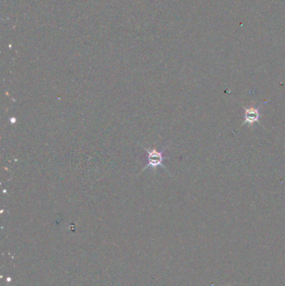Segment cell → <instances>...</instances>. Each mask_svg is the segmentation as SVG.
<instances>
[{"label": "cell", "instance_id": "6da1fadb", "mask_svg": "<svg viewBox=\"0 0 285 286\" xmlns=\"http://www.w3.org/2000/svg\"><path fill=\"white\" fill-rule=\"evenodd\" d=\"M144 149L147 153V164H146L145 167L143 168L142 172L149 167H151L152 169H157L158 167H163L166 171H167V168L163 164V161L167 159L164 155L165 151H166L167 148H165L162 151H157L156 148H153V149L144 148Z\"/></svg>", "mask_w": 285, "mask_h": 286}, {"label": "cell", "instance_id": "7a4b0ae2", "mask_svg": "<svg viewBox=\"0 0 285 286\" xmlns=\"http://www.w3.org/2000/svg\"><path fill=\"white\" fill-rule=\"evenodd\" d=\"M262 106L259 108H254V107H249L246 108L244 107V125H249V126H253L254 124L259 123V119L261 117L260 114V108Z\"/></svg>", "mask_w": 285, "mask_h": 286}]
</instances>
